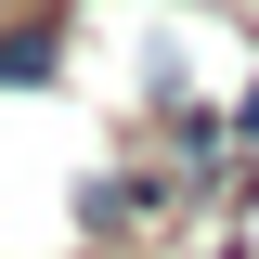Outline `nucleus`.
Instances as JSON below:
<instances>
[{"label":"nucleus","mask_w":259,"mask_h":259,"mask_svg":"<svg viewBox=\"0 0 259 259\" xmlns=\"http://www.w3.org/2000/svg\"><path fill=\"white\" fill-rule=\"evenodd\" d=\"M0 78H52V39H39V26H26V39H0Z\"/></svg>","instance_id":"nucleus-1"}]
</instances>
